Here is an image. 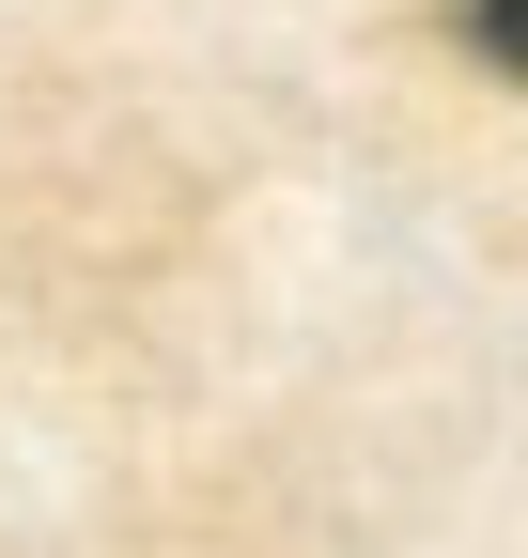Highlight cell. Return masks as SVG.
Returning <instances> with one entry per match:
<instances>
[{
    "label": "cell",
    "mask_w": 528,
    "mask_h": 558,
    "mask_svg": "<svg viewBox=\"0 0 528 558\" xmlns=\"http://www.w3.org/2000/svg\"><path fill=\"white\" fill-rule=\"evenodd\" d=\"M451 16H467V47L497 62V78L528 94V0H451Z\"/></svg>",
    "instance_id": "1"
}]
</instances>
